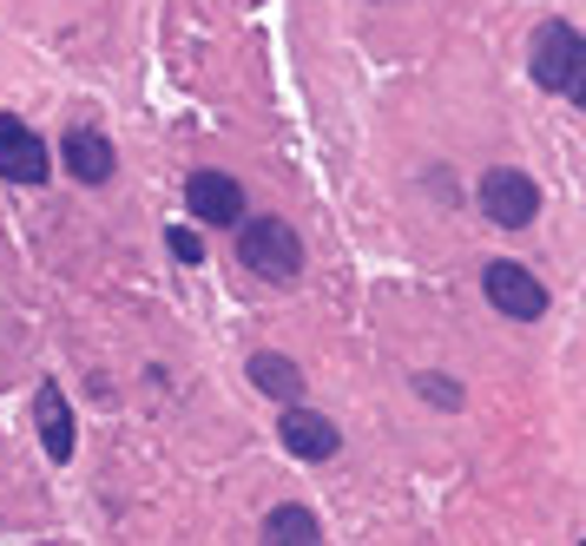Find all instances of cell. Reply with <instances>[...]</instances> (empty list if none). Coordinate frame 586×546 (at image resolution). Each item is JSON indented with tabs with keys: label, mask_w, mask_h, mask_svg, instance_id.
Listing matches in <instances>:
<instances>
[{
	"label": "cell",
	"mask_w": 586,
	"mask_h": 546,
	"mask_svg": "<svg viewBox=\"0 0 586 546\" xmlns=\"http://www.w3.org/2000/svg\"><path fill=\"white\" fill-rule=\"evenodd\" d=\"M277 441L291 448L296 461H330V455L343 448L336 421H323V415H316V409H303V402H284V421H277Z\"/></svg>",
	"instance_id": "cell-7"
},
{
	"label": "cell",
	"mask_w": 586,
	"mask_h": 546,
	"mask_svg": "<svg viewBox=\"0 0 586 546\" xmlns=\"http://www.w3.org/2000/svg\"><path fill=\"white\" fill-rule=\"evenodd\" d=\"M251 389L271 396V402H303V369H296L291 355L257 349V355H251Z\"/></svg>",
	"instance_id": "cell-10"
},
{
	"label": "cell",
	"mask_w": 586,
	"mask_h": 546,
	"mask_svg": "<svg viewBox=\"0 0 586 546\" xmlns=\"http://www.w3.org/2000/svg\"><path fill=\"white\" fill-rule=\"evenodd\" d=\"M33 421H40V448H47V461H74L79 435H74V409H67L60 382H40V389H33Z\"/></svg>",
	"instance_id": "cell-9"
},
{
	"label": "cell",
	"mask_w": 586,
	"mask_h": 546,
	"mask_svg": "<svg viewBox=\"0 0 586 546\" xmlns=\"http://www.w3.org/2000/svg\"><path fill=\"white\" fill-rule=\"evenodd\" d=\"M527 72H534V86L567 92L574 106H586V40H580V27L540 20L534 40H527Z\"/></svg>",
	"instance_id": "cell-1"
},
{
	"label": "cell",
	"mask_w": 586,
	"mask_h": 546,
	"mask_svg": "<svg viewBox=\"0 0 586 546\" xmlns=\"http://www.w3.org/2000/svg\"><path fill=\"white\" fill-rule=\"evenodd\" d=\"M185 211L198 217V224H237L244 217V185L231 178V172H192L185 178Z\"/></svg>",
	"instance_id": "cell-6"
},
{
	"label": "cell",
	"mask_w": 586,
	"mask_h": 546,
	"mask_svg": "<svg viewBox=\"0 0 586 546\" xmlns=\"http://www.w3.org/2000/svg\"><path fill=\"white\" fill-rule=\"evenodd\" d=\"M47 172H53L47 138L33 133L27 119H0V178L7 185H47Z\"/></svg>",
	"instance_id": "cell-5"
},
{
	"label": "cell",
	"mask_w": 586,
	"mask_h": 546,
	"mask_svg": "<svg viewBox=\"0 0 586 546\" xmlns=\"http://www.w3.org/2000/svg\"><path fill=\"white\" fill-rule=\"evenodd\" d=\"M165 251H172L178 264H205V237H198L192 224H172V231H165Z\"/></svg>",
	"instance_id": "cell-13"
},
{
	"label": "cell",
	"mask_w": 586,
	"mask_h": 546,
	"mask_svg": "<svg viewBox=\"0 0 586 546\" xmlns=\"http://www.w3.org/2000/svg\"><path fill=\"white\" fill-rule=\"evenodd\" d=\"M475 205H481L488 224H501V231H527V224L540 217V185H534L527 172H514V165H495V172H481Z\"/></svg>",
	"instance_id": "cell-3"
},
{
	"label": "cell",
	"mask_w": 586,
	"mask_h": 546,
	"mask_svg": "<svg viewBox=\"0 0 586 546\" xmlns=\"http://www.w3.org/2000/svg\"><path fill=\"white\" fill-rule=\"evenodd\" d=\"M264 540L271 546H316L323 540V520H316V514H310V507H271V514H264Z\"/></svg>",
	"instance_id": "cell-11"
},
{
	"label": "cell",
	"mask_w": 586,
	"mask_h": 546,
	"mask_svg": "<svg viewBox=\"0 0 586 546\" xmlns=\"http://www.w3.org/2000/svg\"><path fill=\"white\" fill-rule=\"evenodd\" d=\"M416 396L422 402H436V409H461L468 396H461V382H448V376H416Z\"/></svg>",
	"instance_id": "cell-12"
},
{
	"label": "cell",
	"mask_w": 586,
	"mask_h": 546,
	"mask_svg": "<svg viewBox=\"0 0 586 546\" xmlns=\"http://www.w3.org/2000/svg\"><path fill=\"white\" fill-rule=\"evenodd\" d=\"M60 165L74 172L79 185H106V178L119 172V158H113V138L92 133V126H74V133L60 138Z\"/></svg>",
	"instance_id": "cell-8"
},
{
	"label": "cell",
	"mask_w": 586,
	"mask_h": 546,
	"mask_svg": "<svg viewBox=\"0 0 586 546\" xmlns=\"http://www.w3.org/2000/svg\"><path fill=\"white\" fill-rule=\"evenodd\" d=\"M237 264L264 283H296L303 276V237L284 217H237Z\"/></svg>",
	"instance_id": "cell-2"
},
{
	"label": "cell",
	"mask_w": 586,
	"mask_h": 546,
	"mask_svg": "<svg viewBox=\"0 0 586 546\" xmlns=\"http://www.w3.org/2000/svg\"><path fill=\"white\" fill-rule=\"evenodd\" d=\"M481 290H488V303L514 316V323H534V316H547V283L527 271V264H514V257H495L488 271H481Z\"/></svg>",
	"instance_id": "cell-4"
}]
</instances>
